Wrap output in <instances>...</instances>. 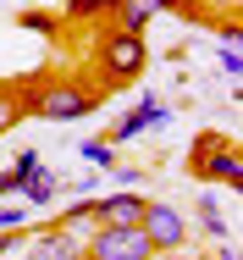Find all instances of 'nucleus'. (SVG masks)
Here are the masks:
<instances>
[{"label":"nucleus","instance_id":"nucleus-4","mask_svg":"<svg viewBox=\"0 0 243 260\" xmlns=\"http://www.w3.org/2000/svg\"><path fill=\"white\" fill-rule=\"evenodd\" d=\"M99 67H105L111 83H133V78H144V67H149L144 34H122V28H116V34L99 45Z\"/></svg>","mask_w":243,"mask_h":260},{"label":"nucleus","instance_id":"nucleus-9","mask_svg":"<svg viewBox=\"0 0 243 260\" xmlns=\"http://www.w3.org/2000/svg\"><path fill=\"white\" fill-rule=\"evenodd\" d=\"M17 194H22L28 205H39V210H45V205H55V200H61V172L39 160V166H33L22 183H17Z\"/></svg>","mask_w":243,"mask_h":260},{"label":"nucleus","instance_id":"nucleus-12","mask_svg":"<svg viewBox=\"0 0 243 260\" xmlns=\"http://www.w3.org/2000/svg\"><path fill=\"white\" fill-rule=\"evenodd\" d=\"M39 160H45L39 150H17V160H11L6 172H0V194H17V183H22V177H28V172H33Z\"/></svg>","mask_w":243,"mask_h":260},{"label":"nucleus","instance_id":"nucleus-2","mask_svg":"<svg viewBox=\"0 0 243 260\" xmlns=\"http://www.w3.org/2000/svg\"><path fill=\"white\" fill-rule=\"evenodd\" d=\"M99 105L94 89H78V83H50L39 94H28V116H45V122H78Z\"/></svg>","mask_w":243,"mask_h":260},{"label":"nucleus","instance_id":"nucleus-13","mask_svg":"<svg viewBox=\"0 0 243 260\" xmlns=\"http://www.w3.org/2000/svg\"><path fill=\"white\" fill-rule=\"evenodd\" d=\"M22 116H28V94L22 89H0V133H11Z\"/></svg>","mask_w":243,"mask_h":260},{"label":"nucleus","instance_id":"nucleus-19","mask_svg":"<svg viewBox=\"0 0 243 260\" xmlns=\"http://www.w3.org/2000/svg\"><path fill=\"white\" fill-rule=\"evenodd\" d=\"M22 249V227H0V255H17Z\"/></svg>","mask_w":243,"mask_h":260},{"label":"nucleus","instance_id":"nucleus-15","mask_svg":"<svg viewBox=\"0 0 243 260\" xmlns=\"http://www.w3.org/2000/svg\"><path fill=\"white\" fill-rule=\"evenodd\" d=\"M216 61H221V72L238 83V72H243V45H238V34H221V50H216Z\"/></svg>","mask_w":243,"mask_h":260},{"label":"nucleus","instance_id":"nucleus-10","mask_svg":"<svg viewBox=\"0 0 243 260\" xmlns=\"http://www.w3.org/2000/svg\"><path fill=\"white\" fill-rule=\"evenodd\" d=\"M55 227H61V233H72V238L89 249V233L99 227V221H94V200H78V205H66L61 216H55Z\"/></svg>","mask_w":243,"mask_h":260},{"label":"nucleus","instance_id":"nucleus-8","mask_svg":"<svg viewBox=\"0 0 243 260\" xmlns=\"http://www.w3.org/2000/svg\"><path fill=\"white\" fill-rule=\"evenodd\" d=\"M171 6H177V0H116V11H111V17H116V28H122V34H144L149 22H155V17H166Z\"/></svg>","mask_w":243,"mask_h":260},{"label":"nucleus","instance_id":"nucleus-7","mask_svg":"<svg viewBox=\"0 0 243 260\" xmlns=\"http://www.w3.org/2000/svg\"><path fill=\"white\" fill-rule=\"evenodd\" d=\"M138 216H144V194H127V188L94 194V221L99 227H138Z\"/></svg>","mask_w":243,"mask_h":260},{"label":"nucleus","instance_id":"nucleus-16","mask_svg":"<svg viewBox=\"0 0 243 260\" xmlns=\"http://www.w3.org/2000/svg\"><path fill=\"white\" fill-rule=\"evenodd\" d=\"M199 221H204L210 238H227V221H221V200L216 194H199Z\"/></svg>","mask_w":243,"mask_h":260},{"label":"nucleus","instance_id":"nucleus-3","mask_svg":"<svg viewBox=\"0 0 243 260\" xmlns=\"http://www.w3.org/2000/svg\"><path fill=\"white\" fill-rule=\"evenodd\" d=\"M138 227H144V238H149V249H155V255H171V249H183V244L194 238L188 216H183L177 205H166V200H144Z\"/></svg>","mask_w":243,"mask_h":260},{"label":"nucleus","instance_id":"nucleus-11","mask_svg":"<svg viewBox=\"0 0 243 260\" xmlns=\"http://www.w3.org/2000/svg\"><path fill=\"white\" fill-rule=\"evenodd\" d=\"M33 255H45V260H66V255H83V244H78V238H72V233H61V227H50L45 238H39V244H33Z\"/></svg>","mask_w":243,"mask_h":260},{"label":"nucleus","instance_id":"nucleus-5","mask_svg":"<svg viewBox=\"0 0 243 260\" xmlns=\"http://www.w3.org/2000/svg\"><path fill=\"white\" fill-rule=\"evenodd\" d=\"M83 255H94V260H149L155 249H149L144 227H94Z\"/></svg>","mask_w":243,"mask_h":260},{"label":"nucleus","instance_id":"nucleus-1","mask_svg":"<svg viewBox=\"0 0 243 260\" xmlns=\"http://www.w3.org/2000/svg\"><path fill=\"white\" fill-rule=\"evenodd\" d=\"M199 183H221V188H243V155H238V139L227 133H199L194 139V155H188Z\"/></svg>","mask_w":243,"mask_h":260},{"label":"nucleus","instance_id":"nucleus-14","mask_svg":"<svg viewBox=\"0 0 243 260\" xmlns=\"http://www.w3.org/2000/svg\"><path fill=\"white\" fill-rule=\"evenodd\" d=\"M78 155L89 160V166H99V172H111V166H116V144H111V139H83Z\"/></svg>","mask_w":243,"mask_h":260},{"label":"nucleus","instance_id":"nucleus-17","mask_svg":"<svg viewBox=\"0 0 243 260\" xmlns=\"http://www.w3.org/2000/svg\"><path fill=\"white\" fill-rule=\"evenodd\" d=\"M105 11H116V0H66V17H105Z\"/></svg>","mask_w":243,"mask_h":260},{"label":"nucleus","instance_id":"nucleus-18","mask_svg":"<svg viewBox=\"0 0 243 260\" xmlns=\"http://www.w3.org/2000/svg\"><path fill=\"white\" fill-rule=\"evenodd\" d=\"M22 221H28V200H22V205L0 200V227H22Z\"/></svg>","mask_w":243,"mask_h":260},{"label":"nucleus","instance_id":"nucleus-20","mask_svg":"<svg viewBox=\"0 0 243 260\" xmlns=\"http://www.w3.org/2000/svg\"><path fill=\"white\" fill-rule=\"evenodd\" d=\"M116 172V188H133V183H144V172L138 166H111Z\"/></svg>","mask_w":243,"mask_h":260},{"label":"nucleus","instance_id":"nucleus-6","mask_svg":"<svg viewBox=\"0 0 243 260\" xmlns=\"http://www.w3.org/2000/svg\"><path fill=\"white\" fill-rule=\"evenodd\" d=\"M166 122H171V105L155 100V94H144L133 111H122V122L111 127V144H133V139H144V133H155V127H166Z\"/></svg>","mask_w":243,"mask_h":260}]
</instances>
